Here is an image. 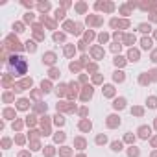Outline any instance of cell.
<instances>
[{"label":"cell","instance_id":"6da1fadb","mask_svg":"<svg viewBox=\"0 0 157 157\" xmlns=\"http://www.w3.org/2000/svg\"><path fill=\"white\" fill-rule=\"evenodd\" d=\"M11 70H13L17 76L24 74V72H26V61L19 56H13L11 57Z\"/></svg>","mask_w":157,"mask_h":157},{"label":"cell","instance_id":"7a4b0ae2","mask_svg":"<svg viewBox=\"0 0 157 157\" xmlns=\"http://www.w3.org/2000/svg\"><path fill=\"white\" fill-rule=\"evenodd\" d=\"M139 133H141V137H142V139H148V137H150V128L142 126V128L139 129Z\"/></svg>","mask_w":157,"mask_h":157},{"label":"cell","instance_id":"3957f363","mask_svg":"<svg viewBox=\"0 0 157 157\" xmlns=\"http://www.w3.org/2000/svg\"><path fill=\"white\" fill-rule=\"evenodd\" d=\"M124 104H126V100H124V98H118V100L115 102V107H116V109H122Z\"/></svg>","mask_w":157,"mask_h":157},{"label":"cell","instance_id":"277c9868","mask_svg":"<svg viewBox=\"0 0 157 157\" xmlns=\"http://www.w3.org/2000/svg\"><path fill=\"white\" fill-rule=\"evenodd\" d=\"M129 61H139V54H137V52H129Z\"/></svg>","mask_w":157,"mask_h":157},{"label":"cell","instance_id":"5b68a950","mask_svg":"<svg viewBox=\"0 0 157 157\" xmlns=\"http://www.w3.org/2000/svg\"><path fill=\"white\" fill-rule=\"evenodd\" d=\"M28 107V100H21L19 102V109H26Z\"/></svg>","mask_w":157,"mask_h":157},{"label":"cell","instance_id":"8992f818","mask_svg":"<svg viewBox=\"0 0 157 157\" xmlns=\"http://www.w3.org/2000/svg\"><path fill=\"white\" fill-rule=\"evenodd\" d=\"M113 150L115 152H120L122 150V142H113Z\"/></svg>","mask_w":157,"mask_h":157},{"label":"cell","instance_id":"52a82bcc","mask_svg":"<svg viewBox=\"0 0 157 157\" xmlns=\"http://www.w3.org/2000/svg\"><path fill=\"white\" fill-rule=\"evenodd\" d=\"M115 79H116V81H122V79H124L122 72H115Z\"/></svg>","mask_w":157,"mask_h":157},{"label":"cell","instance_id":"ba28073f","mask_svg":"<svg viewBox=\"0 0 157 157\" xmlns=\"http://www.w3.org/2000/svg\"><path fill=\"white\" fill-rule=\"evenodd\" d=\"M148 102H150V104H148L150 107H157V100H155V98H150Z\"/></svg>","mask_w":157,"mask_h":157},{"label":"cell","instance_id":"9c48e42d","mask_svg":"<svg viewBox=\"0 0 157 157\" xmlns=\"http://www.w3.org/2000/svg\"><path fill=\"white\" fill-rule=\"evenodd\" d=\"M81 129H91V122H83V124H81Z\"/></svg>","mask_w":157,"mask_h":157},{"label":"cell","instance_id":"30bf717a","mask_svg":"<svg viewBox=\"0 0 157 157\" xmlns=\"http://www.w3.org/2000/svg\"><path fill=\"white\" fill-rule=\"evenodd\" d=\"M142 46H144V48H150V41H148V39H144V41H142Z\"/></svg>","mask_w":157,"mask_h":157}]
</instances>
